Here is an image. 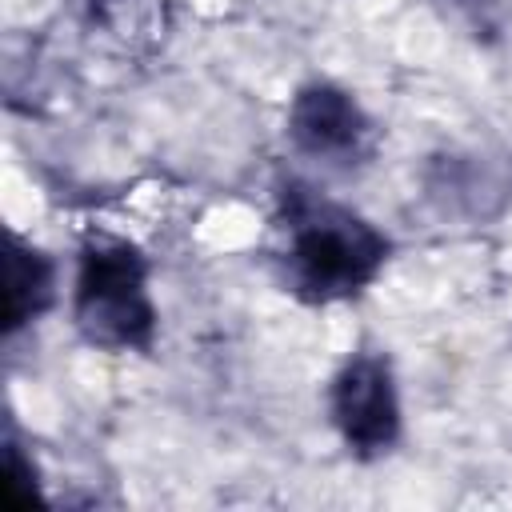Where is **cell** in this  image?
I'll list each match as a JSON object with an SVG mask.
<instances>
[{
	"instance_id": "obj_6",
	"label": "cell",
	"mask_w": 512,
	"mask_h": 512,
	"mask_svg": "<svg viewBox=\"0 0 512 512\" xmlns=\"http://www.w3.org/2000/svg\"><path fill=\"white\" fill-rule=\"evenodd\" d=\"M92 4H96V8H108V4H116V0H92Z\"/></svg>"
},
{
	"instance_id": "obj_4",
	"label": "cell",
	"mask_w": 512,
	"mask_h": 512,
	"mask_svg": "<svg viewBox=\"0 0 512 512\" xmlns=\"http://www.w3.org/2000/svg\"><path fill=\"white\" fill-rule=\"evenodd\" d=\"M288 140L300 156L324 164V168H356L376 148V124L356 104L352 92L336 84H304L292 96L288 108Z\"/></svg>"
},
{
	"instance_id": "obj_1",
	"label": "cell",
	"mask_w": 512,
	"mask_h": 512,
	"mask_svg": "<svg viewBox=\"0 0 512 512\" xmlns=\"http://www.w3.org/2000/svg\"><path fill=\"white\" fill-rule=\"evenodd\" d=\"M276 268L284 292L304 304H336L360 296L388 264V236L360 212L288 180L280 188Z\"/></svg>"
},
{
	"instance_id": "obj_2",
	"label": "cell",
	"mask_w": 512,
	"mask_h": 512,
	"mask_svg": "<svg viewBox=\"0 0 512 512\" xmlns=\"http://www.w3.org/2000/svg\"><path fill=\"white\" fill-rule=\"evenodd\" d=\"M72 320L80 336L104 352H148L156 344L148 256L132 240L92 232L80 244Z\"/></svg>"
},
{
	"instance_id": "obj_5",
	"label": "cell",
	"mask_w": 512,
	"mask_h": 512,
	"mask_svg": "<svg viewBox=\"0 0 512 512\" xmlns=\"http://www.w3.org/2000/svg\"><path fill=\"white\" fill-rule=\"evenodd\" d=\"M56 300V268L52 260L28 244L24 236L8 232V256H4V336L20 332L36 316L48 312Z\"/></svg>"
},
{
	"instance_id": "obj_3",
	"label": "cell",
	"mask_w": 512,
	"mask_h": 512,
	"mask_svg": "<svg viewBox=\"0 0 512 512\" xmlns=\"http://www.w3.org/2000/svg\"><path fill=\"white\" fill-rule=\"evenodd\" d=\"M332 424L352 456L376 460L388 456L400 440V396L392 364L380 352H356L332 380L328 392Z\"/></svg>"
}]
</instances>
